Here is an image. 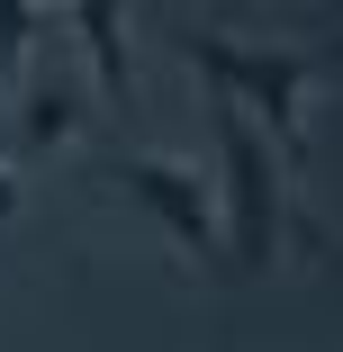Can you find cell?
Listing matches in <instances>:
<instances>
[{"mask_svg":"<svg viewBox=\"0 0 343 352\" xmlns=\"http://www.w3.org/2000/svg\"><path fill=\"white\" fill-rule=\"evenodd\" d=\"M172 36H181V54L199 63V82H208L217 100H235V109L262 126V145L280 154V163H298V154H307V109H316V91L334 82V63H325V54H271V45H235V36L199 28V19H181Z\"/></svg>","mask_w":343,"mask_h":352,"instance_id":"cell-1","label":"cell"},{"mask_svg":"<svg viewBox=\"0 0 343 352\" xmlns=\"http://www.w3.org/2000/svg\"><path fill=\"white\" fill-rule=\"evenodd\" d=\"M208 126H217V253L226 271H271L289 253V172L262 145V126L208 91Z\"/></svg>","mask_w":343,"mask_h":352,"instance_id":"cell-2","label":"cell"},{"mask_svg":"<svg viewBox=\"0 0 343 352\" xmlns=\"http://www.w3.org/2000/svg\"><path fill=\"white\" fill-rule=\"evenodd\" d=\"M109 190L135 199L190 262H226V253H217V181L199 172V163H181V154H126V163L109 172Z\"/></svg>","mask_w":343,"mask_h":352,"instance_id":"cell-3","label":"cell"},{"mask_svg":"<svg viewBox=\"0 0 343 352\" xmlns=\"http://www.w3.org/2000/svg\"><path fill=\"white\" fill-rule=\"evenodd\" d=\"M63 28H82V45H91V63H100V82H109V100L126 109V100H135V63H126V10H118V0H73V10H63Z\"/></svg>","mask_w":343,"mask_h":352,"instance_id":"cell-4","label":"cell"},{"mask_svg":"<svg viewBox=\"0 0 343 352\" xmlns=\"http://www.w3.org/2000/svg\"><path fill=\"white\" fill-rule=\"evenodd\" d=\"M73 135H82V91H63V82L19 91V154H63Z\"/></svg>","mask_w":343,"mask_h":352,"instance_id":"cell-5","label":"cell"},{"mask_svg":"<svg viewBox=\"0 0 343 352\" xmlns=\"http://www.w3.org/2000/svg\"><path fill=\"white\" fill-rule=\"evenodd\" d=\"M36 36H45V10H27V0H0V82H19V73H27Z\"/></svg>","mask_w":343,"mask_h":352,"instance_id":"cell-6","label":"cell"},{"mask_svg":"<svg viewBox=\"0 0 343 352\" xmlns=\"http://www.w3.org/2000/svg\"><path fill=\"white\" fill-rule=\"evenodd\" d=\"M19 208V163H0V217Z\"/></svg>","mask_w":343,"mask_h":352,"instance_id":"cell-7","label":"cell"}]
</instances>
